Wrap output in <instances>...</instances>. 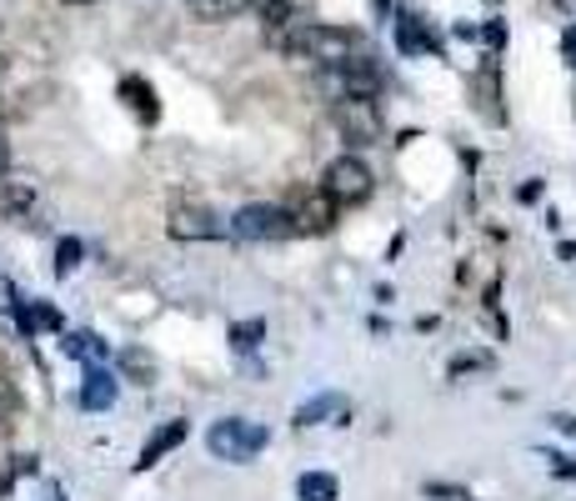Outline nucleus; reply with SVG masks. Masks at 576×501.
Listing matches in <instances>:
<instances>
[{
	"label": "nucleus",
	"instance_id": "obj_27",
	"mask_svg": "<svg viewBox=\"0 0 576 501\" xmlns=\"http://www.w3.org/2000/svg\"><path fill=\"white\" fill-rule=\"evenodd\" d=\"M371 5H377V15H387V5H391V0H371Z\"/></svg>",
	"mask_w": 576,
	"mask_h": 501
},
{
	"label": "nucleus",
	"instance_id": "obj_30",
	"mask_svg": "<svg viewBox=\"0 0 576 501\" xmlns=\"http://www.w3.org/2000/svg\"><path fill=\"white\" fill-rule=\"evenodd\" d=\"M562 5H566V11H576V0H562Z\"/></svg>",
	"mask_w": 576,
	"mask_h": 501
},
{
	"label": "nucleus",
	"instance_id": "obj_8",
	"mask_svg": "<svg viewBox=\"0 0 576 501\" xmlns=\"http://www.w3.org/2000/svg\"><path fill=\"white\" fill-rule=\"evenodd\" d=\"M336 211H342V206L331 201L326 191H301L296 196V206L286 215H291V226H296V236H326V231H336Z\"/></svg>",
	"mask_w": 576,
	"mask_h": 501
},
{
	"label": "nucleus",
	"instance_id": "obj_18",
	"mask_svg": "<svg viewBox=\"0 0 576 501\" xmlns=\"http://www.w3.org/2000/svg\"><path fill=\"white\" fill-rule=\"evenodd\" d=\"M261 341H266V322H235L231 326V347L246 357V351H256Z\"/></svg>",
	"mask_w": 576,
	"mask_h": 501
},
{
	"label": "nucleus",
	"instance_id": "obj_7",
	"mask_svg": "<svg viewBox=\"0 0 576 501\" xmlns=\"http://www.w3.org/2000/svg\"><path fill=\"white\" fill-rule=\"evenodd\" d=\"M165 231H171V241H216L226 226H221V215H216L211 206L176 201V206H171V221H165Z\"/></svg>",
	"mask_w": 576,
	"mask_h": 501
},
{
	"label": "nucleus",
	"instance_id": "obj_2",
	"mask_svg": "<svg viewBox=\"0 0 576 501\" xmlns=\"http://www.w3.org/2000/svg\"><path fill=\"white\" fill-rule=\"evenodd\" d=\"M206 446H211V456H221V462L246 466L251 456L270 446V431L256 427V421H246V417H226L206 431Z\"/></svg>",
	"mask_w": 576,
	"mask_h": 501
},
{
	"label": "nucleus",
	"instance_id": "obj_26",
	"mask_svg": "<svg viewBox=\"0 0 576 501\" xmlns=\"http://www.w3.org/2000/svg\"><path fill=\"white\" fill-rule=\"evenodd\" d=\"M556 431H572L576 436V417H556Z\"/></svg>",
	"mask_w": 576,
	"mask_h": 501
},
{
	"label": "nucleus",
	"instance_id": "obj_10",
	"mask_svg": "<svg viewBox=\"0 0 576 501\" xmlns=\"http://www.w3.org/2000/svg\"><path fill=\"white\" fill-rule=\"evenodd\" d=\"M186 431H191V421H181V417L176 421H161V427L151 431V442L141 446V462H136V471H151L165 452H176V446L186 442Z\"/></svg>",
	"mask_w": 576,
	"mask_h": 501
},
{
	"label": "nucleus",
	"instance_id": "obj_17",
	"mask_svg": "<svg viewBox=\"0 0 576 501\" xmlns=\"http://www.w3.org/2000/svg\"><path fill=\"white\" fill-rule=\"evenodd\" d=\"M296 491H301V501H336V477L331 471H307V477L296 481Z\"/></svg>",
	"mask_w": 576,
	"mask_h": 501
},
{
	"label": "nucleus",
	"instance_id": "obj_1",
	"mask_svg": "<svg viewBox=\"0 0 576 501\" xmlns=\"http://www.w3.org/2000/svg\"><path fill=\"white\" fill-rule=\"evenodd\" d=\"M281 46H286V56L311 60V66H321V71H336V66H346V60L356 56L352 31H342V25H321V21H291L281 31Z\"/></svg>",
	"mask_w": 576,
	"mask_h": 501
},
{
	"label": "nucleus",
	"instance_id": "obj_3",
	"mask_svg": "<svg viewBox=\"0 0 576 501\" xmlns=\"http://www.w3.org/2000/svg\"><path fill=\"white\" fill-rule=\"evenodd\" d=\"M321 191L336 206H361L366 196L377 191V176H371V166H366L361 155H336L326 166V176H321Z\"/></svg>",
	"mask_w": 576,
	"mask_h": 501
},
{
	"label": "nucleus",
	"instance_id": "obj_5",
	"mask_svg": "<svg viewBox=\"0 0 576 501\" xmlns=\"http://www.w3.org/2000/svg\"><path fill=\"white\" fill-rule=\"evenodd\" d=\"M331 120L352 145H377L381 141V106L371 96H342L331 101Z\"/></svg>",
	"mask_w": 576,
	"mask_h": 501
},
{
	"label": "nucleus",
	"instance_id": "obj_19",
	"mask_svg": "<svg viewBox=\"0 0 576 501\" xmlns=\"http://www.w3.org/2000/svg\"><path fill=\"white\" fill-rule=\"evenodd\" d=\"M66 351H71V357H81V361H101V357H106V341H101V336H91V331H76V336H66Z\"/></svg>",
	"mask_w": 576,
	"mask_h": 501
},
{
	"label": "nucleus",
	"instance_id": "obj_14",
	"mask_svg": "<svg viewBox=\"0 0 576 501\" xmlns=\"http://www.w3.org/2000/svg\"><path fill=\"white\" fill-rule=\"evenodd\" d=\"M326 417H342V396L336 392H321V396L296 406V427H321Z\"/></svg>",
	"mask_w": 576,
	"mask_h": 501
},
{
	"label": "nucleus",
	"instance_id": "obj_16",
	"mask_svg": "<svg viewBox=\"0 0 576 501\" xmlns=\"http://www.w3.org/2000/svg\"><path fill=\"white\" fill-rule=\"evenodd\" d=\"M246 5H251V11L261 15V21L270 25V31H276V36H281L286 25L296 21V11H291V0H246Z\"/></svg>",
	"mask_w": 576,
	"mask_h": 501
},
{
	"label": "nucleus",
	"instance_id": "obj_13",
	"mask_svg": "<svg viewBox=\"0 0 576 501\" xmlns=\"http://www.w3.org/2000/svg\"><path fill=\"white\" fill-rule=\"evenodd\" d=\"M396 46L406 50V56H426V50H436L431 31H426V21H416L412 11H401L396 15Z\"/></svg>",
	"mask_w": 576,
	"mask_h": 501
},
{
	"label": "nucleus",
	"instance_id": "obj_28",
	"mask_svg": "<svg viewBox=\"0 0 576 501\" xmlns=\"http://www.w3.org/2000/svg\"><path fill=\"white\" fill-rule=\"evenodd\" d=\"M0 85H5V56H0Z\"/></svg>",
	"mask_w": 576,
	"mask_h": 501
},
{
	"label": "nucleus",
	"instance_id": "obj_11",
	"mask_svg": "<svg viewBox=\"0 0 576 501\" xmlns=\"http://www.w3.org/2000/svg\"><path fill=\"white\" fill-rule=\"evenodd\" d=\"M120 101H126V106L136 110V116H141L146 126H155V120H161V101H155V85L141 81V75H126V81H120Z\"/></svg>",
	"mask_w": 576,
	"mask_h": 501
},
{
	"label": "nucleus",
	"instance_id": "obj_24",
	"mask_svg": "<svg viewBox=\"0 0 576 501\" xmlns=\"http://www.w3.org/2000/svg\"><path fill=\"white\" fill-rule=\"evenodd\" d=\"M11 176V141H5V136H0V180Z\"/></svg>",
	"mask_w": 576,
	"mask_h": 501
},
{
	"label": "nucleus",
	"instance_id": "obj_23",
	"mask_svg": "<svg viewBox=\"0 0 576 501\" xmlns=\"http://www.w3.org/2000/svg\"><path fill=\"white\" fill-rule=\"evenodd\" d=\"M476 366H486V357H457V361H451V376H461V371H476Z\"/></svg>",
	"mask_w": 576,
	"mask_h": 501
},
{
	"label": "nucleus",
	"instance_id": "obj_12",
	"mask_svg": "<svg viewBox=\"0 0 576 501\" xmlns=\"http://www.w3.org/2000/svg\"><path fill=\"white\" fill-rule=\"evenodd\" d=\"M36 211V186L31 180H0V215L5 221H25Z\"/></svg>",
	"mask_w": 576,
	"mask_h": 501
},
{
	"label": "nucleus",
	"instance_id": "obj_9",
	"mask_svg": "<svg viewBox=\"0 0 576 501\" xmlns=\"http://www.w3.org/2000/svg\"><path fill=\"white\" fill-rule=\"evenodd\" d=\"M116 392H120L116 376H111L101 361H91V366H85V382H81V406L85 411H111V406H116Z\"/></svg>",
	"mask_w": 576,
	"mask_h": 501
},
{
	"label": "nucleus",
	"instance_id": "obj_22",
	"mask_svg": "<svg viewBox=\"0 0 576 501\" xmlns=\"http://www.w3.org/2000/svg\"><path fill=\"white\" fill-rule=\"evenodd\" d=\"M426 497H441V501H471V491H461V487H426Z\"/></svg>",
	"mask_w": 576,
	"mask_h": 501
},
{
	"label": "nucleus",
	"instance_id": "obj_15",
	"mask_svg": "<svg viewBox=\"0 0 576 501\" xmlns=\"http://www.w3.org/2000/svg\"><path fill=\"white\" fill-rule=\"evenodd\" d=\"M186 11L196 15V21H206V25H221V21H231V15L246 11V0H186Z\"/></svg>",
	"mask_w": 576,
	"mask_h": 501
},
{
	"label": "nucleus",
	"instance_id": "obj_21",
	"mask_svg": "<svg viewBox=\"0 0 576 501\" xmlns=\"http://www.w3.org/2000/svg\"><path fill=\"white\" fill-rule=\"evenodd\" d=\"M81 241H76V236H66V241H60V246H56V271L60 276H71L76 271V266H81Z\"/></svg>",
	"mask_w": 576,
	"mask_h": 501
},
{
	"label": "nucleus",
	"instance_id": "obj_4",
	"mask_svg": "<svg viewBox=\"0 0 576 501\" xmlns=\"http://www.w3.org/2000/svg\"><path fill=\"white\" fill-rule=\"evenodd\" d=\"M231 236L235 241H291L296 226L286 206H270V201H251L231 215Z\"/></svg>",
	"mask_w": 576,
	"mask_h": 501
},
{
	"label": "nucleus",
	"instance_id": "obj_6",
	"mask_svg": "<svg viewBox=\"0 0 576 501\" xmlns=\"http://www.w3.org/2000/svg\"><path fill=\"white\" fill-rule=\"evenodd\" d=\"M381 85H387V75H381L377 56H352L346 66H336V71H326V91L336 101L342 96H381Z\"/></svg>",
	"mask_w": 576,
	"mask_h": 501
},
{
	"label": "nucleus",
	"instance_id": "obj_29",
	"mask_svg": "<svg viewBox=\"0 0 576 501\" xmlns=\"http://www.w3.org/2000/svg\"><path fill=\"white\" fill-rule=\"evenodd\" d=\"M66 5H95V0H66Z\"/></svg>",
	"mask_w": 576,
	"mask_h": 501
},
{
	"label": "nucleus",
	"instance_id": "obj_25",
	"mask_svg": "<svg viewBox=\"0 0 576 501\" xmlns=\"http://www.w3.org/2000/svg\"><path fill=\"white\" fill-rule=\"evenodd\" d=\"M566 60H572V66H576V25H572V31H566Z\"/></svg>",
	"mask_w": 576,
	"mask_h": 501
},
{
	"label": "nucleus",
	"instance_id": "obj_20",
	"mask_svg": "<svg viewBox=\"0 0 576 501\" xmlns=\"http://www.w3.org/2000/svg\"><path fill=\"white\" fill-rule=\"evenodd\" d=\"M120 366H126V371H130V376H136V386H151V382H155V361H151V357H146V351H141V347H130V351H126V357H120Z\"/></svg>",
	"mask_w": 576,
	"mask_h": 501
}]
</instances>
